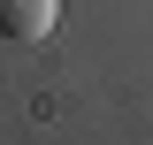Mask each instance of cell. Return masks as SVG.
Segmentation results:
<instances>
[{"label":"cell","mask_w":153,"mask_h":145,"mask_svg":"<svg viewBox=\"0 0 153 145\" xmlns=\"http://www.w3.org/2000/svg\"><path fill=\"white\" fill-rule=\"evenodd\" d=\"M61 23V0H0V38H23V46H46Z\"/></svg>","instance_id":"1"}]
</instances>
